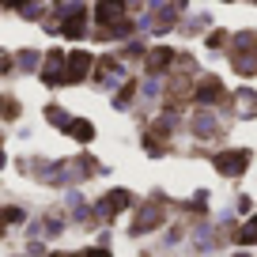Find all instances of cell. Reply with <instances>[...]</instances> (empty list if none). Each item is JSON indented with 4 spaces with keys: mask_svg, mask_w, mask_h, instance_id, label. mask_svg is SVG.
Masks as SVG:
<instances>
[{
    "mask_svg": "<svg viewBox=\"0 0 257 257\" xmlns=\"http://www.w3.org/2000/svg\"><path fill=\"white\" fill-rule=\"evenodd\" d=\"M219 95H223V83L219 80H201V87H197V98H201V102H216Z\"/></svg>",
    "mask_w": 257,
    "mask_h": 257,
    "instance_id": "obj_3",
    "label": "cell"
},
{
    "mask_svg": "<svg viewBox=\"0 0 257 257\" xmlns=\"http://www.w3.org/2000/svg\"><path fill=\"white\" fill-rule=\"evenodd\" d=\"M98 23L102 27L125 23V4H121V0H98Z\"/></svg>",
    "mask_w": 257,
    "mask_h": 257,
    "instance_id": "obj_1",
    "label": "cell"
},
{
    "mask_svg": "<svg viewBox=\"0 0 257 257\" xmlns=\"http://www.w3.org/2000/svg\"><path fill=\"white\" fill-rule=\"evenodd\" d=\"M4 4H8V8H19V4H27V0H4Z\"/></svg>",
    "mask_w": 257,
    "mask_h": 257,
    "instance_id": "obj_8",
    "label": "cell"
},
{
    "mask_svg": "<svg viewBox=\"0 0 257 257\" xmlns=\"http://www.w3.org/2000/svg\"><path fill=\"white\" fill-rule=\"evenodd\" d=\"M53 257H64V253H53Z\"/></svg>",
    "mask_w": 257,
    "mask_h": 257,
    "instance_id": "obj_10",
    "label": "cell"
},
{
    "mask_svg": "<svg viewBox=\"0 0 257 257\" xmlns=\"http://www.w3.org/2000/svg\"><path fill=\"white\" fill-rule=\"evenodd\" d=\"M246 167H249V155L246 152H223V155H216V170H223V174H242Z\"/></svg>",
    "mask_w": 257,
    "mask_h": 257,
    "instance_id": "obj_2",
    "label": "cell"
},
{
    "mask_svg": "<svg viewBox=\"0 0 257 257\" xmlns=\"http://www.w3.org/2000/svg\"><path fill=\"white\" fill-rule=\"evenodd\" d=\"M68 133H72L76 140H91V137H95V128H91L87 121H72V125H68Z\"/></svg>",
    "mask_w": 257,
    "mask_h": 257,
    "instance_id": "obj_7",
    "label": "cell"
},
{
    "mask_svg": "<svg viewBox=\"0 0 257 257\" xmlns=\"http://www.w3.org/2000/svg\"><path fill=\"white\" fill-rule=\"evenodd\" d=\"M12 216V212H0V231H4V219H8Z\"/></svg>",
    "mask_w": 257,
    "mask_h": 257,
    "instance_id": "obj_9",
    "label": "cell"
},
{
    "mask_svg": "<svg viewBox=\"0 0 257 257\" xmlns=\"http://www.w3.org/2000/svg\"><path fill=\"white\" fill-rule=\"evenodd\" d=\"M238 242H242V246H253V242H257V216H253V219H249V223L238 231Z\"/></svg>",
    "mask_w": 257,
    "mask_h": 257,
    "instance_id": "obj_5",
    "label": "cell"
},
{
    "mask_svg": "<svg viewBox=\"0 0 257 257\" xmlns=\"http://www.w3.org/2000/svg\"><path fill=\"white\" fill-rule=\"evenodd\" d=\"M167 61H170V49H155V53L148 57V68H152V72H159V68H167Z\"/></svg>",
    "mask_w": 257,
    "mask_h": 257,
    "instance_id": "obj_6",
    "label": "cell"
},
{
    "mask_svg": "<svg viewBox=\"0 0 257 257\" xmlns=\"http://www.w3.org/2000/svg\"><path fill=\"white\" fill-rule=\"evenodd\" d=\"M80 34H83V16L76 12L72 19H64V38H80Z\"/></svg>",
    "mask_w": 257,
    "mask_h": 257,
    "instance_id": "obj_4",
    "label": "cell"
}]
</instances>
